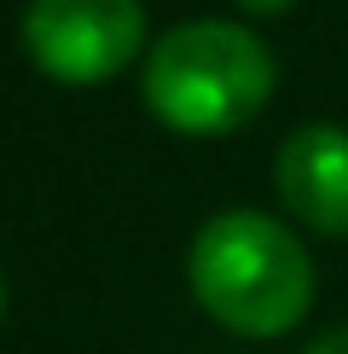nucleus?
I'll return each mask as SVG.
<instances>
[{
	"label": "nucleus",
	"instance_id": "nucleus-1",
	"mask_svg": "<svg viewBox=\"0 0 348 354\" xmlns=\"http://www.w3.org/2000/svg\"><path fill=\"white\" fill-rule=\"evenodd\" d=\"M186 285L221 331L267 343L308 319L313 256L267 209H221L186 250Z\"/></svg>",
	"mask_w": 348,
	"mask_h": 354
},
{
	"label": "nucleus",
	"instance_id": "nucleus-2",
	"mask_svg": "<svg viewBox=\"0 0 348 354\" xmlns=\"http://www.w3.org/2000/svg\"><path fill=\"white\" fill-rule=\"evenodd\" d=\"M279 64L273 47L238 18H192L157 35L139 64V99L168 134L221 140L267 111Z\"/></svg>",
	"mask_w": 348,
	"mask_h": 354
},
{
	"label": "nucleus",
	"instance_id": "nucleus-3",
	"mask_svg": "<svg viewBox=\"0 0 348 354\" xmlns=\"http://www.w3.org/2000/svg\"><path fill=\"white\" fill-rule=\"evenodd\" d=\"M23 53L47 82L99 87L145 53L139 0H29Z\"/></svg>",
	"mask_w": 348,
	"mask_h": 354
},
{
	"label": "nucleus",
	"instance_id": "nucleus-4",
	"mask_svg": "<svg viewBox=\"0 0 348 354\" xmlns=\"http://www.w3.org/2000/svg\"><path fill=\"white\" fill-rule=\"evenodd\" d=\"M273 192L308 232L348 239V128L302 122L273 157Z\"/></svg>",
	"mask_w": 348,
	"mask_h": 354
},
{
	"label": "nucleus",
	"instance_id": "nucleus-5",
	"mask_svg": "<svg viewBox=\"0 0 348 354\" xmlns=\"http://www.w3.org/2000/svg\"><path fill=\"white\" fill-rule=\"evenodd\" d=\"M232 6H238L244 18H284L296 0H232Z\"/></svg>",
	"mask_w": 348,
	"mask_h": 354
},
{
	"label": "nucleus",
	"instance_id": "nucleus-6",
	"mask_svg": "<svg viewBox=\"0 0 348 354\" xmlns=\"http://www.w3.org/2000/svg\"><path fill=\"white\" fill-rule=\"evenodd\" d=\"M302 354H348V326H337V331H325L319 343H308Z\"/></svg>",
	"mask_w": 348,
	"mask_h": 354
},
{
	"label": "nucleus",
	"instance_id": "nucleus-7",
	"mask_svg": "<svg viewBox=\"0 0 348 354\" xmlns=\"http://www.w3.org/2000/svg\"><path fill=\"white\" fill-rule=\"evenodd\" d=\"M0 314H6V279H0Z\"/></svg>",
	"mask_w": 348,
	"mask_h": 354
}]
</instances>
